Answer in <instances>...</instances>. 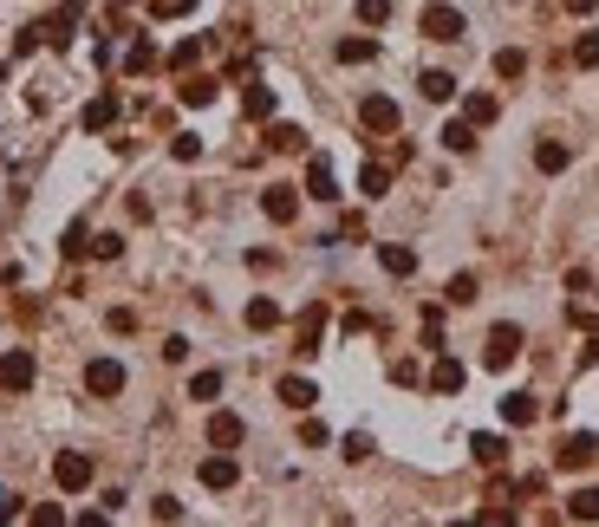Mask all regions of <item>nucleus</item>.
<instances>
[{"label": "nucleus", "mask_w": 599, "mask_h": 527, "mask_svg": "<svg viewBox=\"0 0 599 527\" xmlns=\"http://www.w3.org/2000/svg\"><path fill=\"white\" fill-rule=\"evenodd\" d=\"M170 156H176V163H196V156H202V137H196V130H176V137H170Z\"/></svg>", "instance_id": "nucleus-32"}, {"label": "nucleus", "mask_w": 599, "mask_h": 527, "mask_svg": "<svg viewBox=\"0 0 599 527\" xmlns=\"http://www.w3.org/2000/svg\"><path fill=\"white\" fill-rule=\"evenodd\" d=\"M124 72H130V78L156 72V46H150V40H130V52H124Z\"/></svg>", "instance_id": "nucleus-24"}, {"label": "nucleus", "mask_w": 599, "mask_h": 527, "mask_svg": "<svg viewBox=\"0 0 599 527\" xmlns=\"http://www.w3.org/2000/svg\"><path fill=\"white\" fill-rule=\"evenodd\" d=\"M333 59H339V66H365V59H378V40L352 33V40H339V46H333Z\"/></svg>", "instance_id": "nucleus-18"}, {"label": "nucleus", "mask_w": 599, "mask_h": 527, "mask_svg": "<svg viewBox=\"0 0 599 527\" xmlns=\"http://www.w3.org/2000/svg\"><path fill=\"white\" fill-rule=\"evenodd\" d=\"M359 20L365 26H385L391 20V0H359Z\"/></svg>", "instance_id": "nucleus-39"}, {"label": "nucleus", "mask_w": 599, "mask_h": 527, "mask_svg": "<svg viewBox=\"0 0 599 527\" xmlns=\"http://www.w3.org/2000/svg\"><path fill=\"white\" fill-rule=\"evenodd\" d=\"M586 358H599V326H593V332H586Z\"/></svg>", "instance_id": "nucleus-48"}, {"label": "nucleus", "mask_w": 599, "mask_h": 527, "mask_svg": "<svg viewBox=\"0 0 599 527\" xmlns=\"http://www.w3.org/2000/svg\"><path fill=\"white\" fill-rule=\"evenodd\" d=\"M85 255H92V261H118V255H124V235H92Z\"/></svg>", "instance_id": "nucleus-33"}, {"label": "nucleus", "mask_w": 599, "mask_h": 527, "mask_svg": "<svg viewBox=\"0 0 599 527\" xmlns=\"http://www.w3.org/2000/svg\"><path fill=\"white\" fill-rule=\"evenodd\" d=\"M78 124H85L92 137H98V130H112V124H118V92H104V98H92V104H85V118H78Z\"/></svg>", "instance_id": "nucleus-15"}, {"label": "nucleus", "mask_w": 599, "mask_h": 527, "mask_svg": "<svg viewBox=\"0 0 599 527\" xmlns=\"http://www.w3.org/2000/svg\"><path fill=\"white\" fill-rule=\"evenodd\" d=\"M150 13L156 20H183V13H196V0H150Z\"/></svg>", "instance_id": "nucleus-36"}, {"label": "nucleus", "mask_w": 599, "mask_h": 527, "mask_svg": "<svg viewBox=\"0 0 599 527\" xmlns=\"http://www.w3.org/2000/svg\"><path fill=\"white\" fill-rule=\"evenodd\" d=\"M202 59V40H183L176 52H170V72H189V66H196Z\"/></svg>", "instance_id": "nucleus-35"}, {"label": "nucleus", "mask_w": 599, "mask_h": 527, "mask_svg": "<svg viewBox=\"0 0 599 527\" xmlns=\"http://www.w3.org/2000/svg\"><path fill=\"white\" fill-rule=\"evenodd\" d=\"M522 72H528V59H522L514 46H502V52H496V78H522Z\"/></svg>", "instance_id": "nucleus-34"}, {"label": "nucleus", "mask_w": 599, "mask_h": 527, "mask_svg": "<svg viewBox=\"0 0 599 527\" xmlns=\"http://www.w3.org/2000/svg\"><path fill=\"white\" fill-rule=\"evenodd\" d=\"M534 417H541V404H534L528 391H508V397H502V424H508V430H528Z\"/></svg>", "instance_id": "nucleus-13"}, {"label": "nucleus", "mask_w": 599, "mask_h": 527, "mask_svg": "<svg viewBox=\"0 0 599 527\" xmlns=\"http://www.w3.org/2000/svg\"><path fill=\"white\" fill-rule=\"evenodd\" d=\"M196 482H202V488H215V495H228V488L241 482V462H235L228 450H215V456H202V469H196Z\"/></svg>", "instance_id": "nucleus-5"}, {"label": "nucleus", "mask_w": 599, "mask_h": 527, "mask_svg": "<svg viewBox=\"0 0 599 527\" xmlns=\"http://www.w3.org/2000/svg\"><path fill=\"white\" fill-rule=\"evenodd\" d=\"M430 391H443V397L462 391V365H456V358H437V365H430Z\"/></svg>", "instance_id": "nucleus-20"}, {"label": "nucleus", "mask_w": 599, "mask_h": 527, "mask_svg": "<svg viewBox=\"0 0 599 527\" xmlns=\"http://www.w3.org/2000/svg\"><path fill=\"white\" fill-rule=\"evenodd\" d=\"M189 397H196V404H215V397H222V371H196V378H189Z\"/></svg>", "instance_id": "nucleus-30"}, {"label": "nucleus", "mask_w": 599, "mask_h": 527, "mask_svg": "<svg viewBox=\"0 0 599 527\" xmlns=\"http://www.w3.org/2000/svg\"><path fill=\"white\" fill-rule=\"evenodd\" d=\"M150 514H156V521H183V502H176V495H156Z\"/></svg>", "instance_id": "nucleus-41"}, {"label": "nucleus", "mask_w": 599, "mask_h": 527, "mask_svg": "<svg viewBox=\"0 0 599 527\" xmlns=\"http://www.w3.org/2000/svg\"><path fill=\"white\" fill-rule=\"evenodd\" d=\"M359 189H365L371 202H385V189H391V163H365V170H359Z\"/></svg>", "instance_id": "nucleus-23"}, {"label": "nucleus", "mask_w": 599, "mask_h": 527, "mask_svg": "<svg viewBox=\"0 0 599 527\" xmlns=\"http://www.w3.org/2000/svg\"><path fill=\"white\" fill-rule=\"evenodd\" d=\"M567 163H574V150H567L560 137H548V144H534V170H541V176H560Z\"/></svg>", "instance_id": "nucleus-14"}, {"label": "nucleus", "mask_w": 599, "mask_h": 527, "mask_svg": "<svg viewBox=\"0 0 599 527\" xmlns=\"http://www.w3.org/2000/svg\"><path fill=\"white\" fill-rule=\"evenodd\" d=\"M514 358H522V326H488V339H482V365L488 371H508L514 365Z\"/></svg>", "instance_id": "nucleus-1"}, {"label": "nucleus", "mask_w": 599, "mask_h": 527, "mask_svg": "<svg viewBox=\"0 0 599 527\" xmlns=\"http://www.w3.org/2000/svg\"><path fill=\"white\" fill-rule=\"evenodd\" d=\"M33 378H40V365H33V352H0V391H13V397H26V391H33Z\"/></svg>", "instance_id": "nucleus-3"}, {"label": "nucleus", "mask_w": 599, "mask_h": 527, "mask_svg": "<svg viewBox=\"0 0 599 527\" xmlns=\"http://www.w3.org/2000/svg\"><path fill=\"white\" fill-rule=\"evenodd\" d=\"M417 85H424V98H430V104H450V98H456V78H450V72H424Z\"/></svg>", "instance_id": "nucleus-28"}, {"label": "nucleus", "mask_w": 599, "mask_h": 527, "mask_svg": "<svg viewBox=\"0 0 599 527\" xmlns=\"http://www.w3.org/2000/svg\"><path fill=\"white\" fill-rule=\"evenodd\" d=\"M462 118H469L476 130H482V124H496V98H488V92H469V98H462Z\"/></svg>", "instance_id": "nucleus-27"}, {"label": "nucleus", "mask_w": 599, "mask_h": 527, "mask_svg": "<svg viewBox=\"0 0 599 527\" xmlns=\"http://www.w3.org/2000/svg\"><path fill=\"white\" fill-rule=\"evenodd\" d=\"M104 326H112V332H138V313H130V307H118V313L104 319Z\"/></svg>", "instance_id": "nucleus-45"}, {"label": "nucleus", "mask_w": 599, "mask_h": 527, "mask_svg": "<svg viewBox=\"0 0 599 527\" xmlns=\"http://www.w3.org/2000/svg\"><path fill=\"white\" fill-rule=\"evenodd\" d=\"M0 85H7V66H0Z\"/></svg>", "instance_id": "nucleus-49"}, {"label": "nucleus", "mask_w": 599, "mask_h": 527, "mask_svg": "<svg viewBox=\"0 0 599 527\" xmlns=\"http://www.w3.org/2000/svg\"><path fill=\"white\" fill-rule=\"evenodd\" d=\"M567 521H599V488H574V495H567Z\"/></svg>", "instance_id": "nucleus-26"}, {"label": "nucleus", "mask_w": 599, "mask_h": 527, "mask_svg": "<svg viewBox=\"0 0 599 527\" xmlns=\"http://www.w3.org/2000/svg\"><path fill=\"white\" fill-rule=\"evenodd\" d=\"M241 111H248V118H274V92H267V85H248V92H241Z\"/></svg>", "instance_id": "nucleus-31"}, {"label": "nucleus", "mask_w": 599, "mask_h": 527, "mask_svg": "<svg viewBox=\"0 0 599 527\" xmlns=\"http://www.w3.org/2000/svg\"><path fill=\"white\" fill-rule=\"evenodd\" d=\"M443 150H456V156H462V150H476V124H469V118L443 124Z\"/></svg>", "instance_id": "nucleus-29"}, {"label": "nucleus", "mask_w": 599, "mask_h": 527, "mask_svg": "<svg viewBox=\"0 0 599 527\" xmlns=\"http://www.w3.org/2000/svg\"><path fill=\"white\" fill-rule=\"evenodd\" d=\"M26 521H33V527H66V508H59V502H40Z\"/></svg>", "instance_id": "nucleus-37"}, {"label": "nucleus", "mask_w": 599, "mask_h": 527, "mask_svg": "<svg viewBox=\"0 0 599 527\" xmlns=\"http://www.w3.org/2000/svg\"><path fill=\"white\" fill-rule=\"evenodd\" d=\"M300 442H307V450H326V424L307 417V424H300Z\"/></svg>", "instance_id": "nucleus-42"}, {"label": "nucleus", "mask_w": 599, "mask_h": 527, "mask_svg": "<svg viewBox=\"0 0 599 527\" xmlns=\"http://www.w3.org/2000/svg\"><path fill=\"white\" fill-rule=\"evenodd\" d=\"M52 482H59L66 495L92 488V456H85V450H59V456H52Z\"/></svg>", "instance_id": "nucleus-2"}, {"label": "nucleus", "mask_w": 599, "mask_h": 527, "mask_svg": "<svg viewBox=\"0 0 599 527\" xmlns=\"http://www.w3.org/2000/svg\"><path fill=\"white\" fill-rule=\"evenodd\" d=\"M574 59H580V66H599V33H580V46H574Z\"/></svg>", "instance_id": "nucleus-43"}, {"label": "nucleus", "mask_w": 599, "mask_h": 527, "mask_svg": "<svg viewBox=\"0 0 599 527\" xmlns=\"http://www.w3.org/2000/svg\"><path fill=\"white\" fill-rule=\"evenodd\" d=\"M313 397H319L313 378H281V404H287V410H313Z\"/></svg>", "instance_id": "nucleus-22"}, {"label": "nucleus", "mask_w": 599, "mask_h": 527, "mask_svg": "<svg viewBox=\"0 0 599 527\" xmlns=\"http://www.w3.org/2000/svg\"><path fill=\"white\" fill-rule=\"evenodd\" d=\"M241 319H248V332H274V326H281V299L255 293V299H248V313H241Z\"/></svg>", "instance_id": "nucleus-16"}, {"label": "nucleus", "mask_w": 599, "mask_h": 527, "mask_svg": "<svg viewBox=\"0 0 599 527\" xmlns=\"http://www.w3.org/2000/svg\"><path fill=\"white\" fill-rule=\"evenodd\" d=\"M365 456H371V436L352 430V436H345V462H365Z\"/></svg>", "instance_id": "nucleus-40"}, {"label": "nucleus", "mask_w": 599, "mask_h": 527, "mask_svg": "<svg viewBox=\"0 0 599 527\" xmlns=\"http://www.w3.org/2000/svg\"><path fill=\"white\" fill-rule=\"evenodd\" d=\"M163 358H170V365H183V358H189V339H183V332H176V339H163Z\"/></svg>", "instance_id": "nucleus-44"}, {"label": "nucleus", "mask_w": 599, "mask_h": 527, "mask_svg": "<svg viewBox=\"0 0 599 527\" xmlns=\"http://www.w3.org/2000/svg\"><path fill=\"white\" fill-rule=\"evenodd\" d=\"M85 391L92 397H118L124 391V365H118V358H92V365H85Z\"/></svg>", "instance_id": "nucleus-7"}, {"label": "nucleus", "mask_w": 599, "mask_h": 527, "mask_svg": "<svg viewBox=\"0 0 599 527\" xmlns=\"http://www.w3.org/2000/svg\"><path fill=\"white\" fill-rule=\"evenodd\" d=\"M359 124H365V130H378V137H385V130H398V104H391L385 92H371V98L359 104Z\"/></svg>", "instance_id": "nucleus-10"}, {"label": "nucleus", "mask_w": 599, "mask_h": 527, "mask_svg": "<svg viewBox=\"0 0 599 527\" xmlns=\"http://www.w3.org/2000/svg\"><path fill=\"white\" fill-rule=\"evenodd\" d=\"M261 215H267V221H281V228H287V221L300 215V189H287V183L261 189Z\"/></svg>", "instance_id": "nucleus-8"}, {"label": "nucleus", "mask_w": 599, "mask_h": 527, "mask_svg": "<svg viewBox=\"0 0 599 527\" xmlns=\"http://www.w3.org/2000/svg\"><path fill=\"white\" fill-rule=\"evenodd\" d=\"M267 150L300 156V150H307V130H300V124H274V130H267Z\"/></svg>", "instance_id": "nucleus-19"}, {"label": "nucleus", "mask_w": 599, "mask_h": 527, "mask_svg": "<svg viewBox=\"0 0 599 527\" xmlns=\"http://www.w3.org/2000/svg\"><path fill=\"white\" fill-rule=\"evenodd\" d=\"M319 332H326V299H313V307L300 313V345L293 352H319Z\"/></svg>", "instance_id": "nucleus-17"}, {"label": "nucleus", "mask_w": 599, "mask_h": 527, "mask_svg": "<svg viewBox=\"0 0 599 527\" xmlns=\"http://www.w3.org/2000/svg\"><path fill=\"white\" fill-rule=\"evenodd\" d=\"M560 7L574 13V20H586V13H593V0H560Z\"/></svg>", "instance_id": "nucleus-47"}, {"label": "nucleus", "mask_w": 599, "mask_h": 527, "mask_svg": "<svg viewBox=\"0 0 599 527\" xmlns=\"http://www.w3.org/2000/svg\"><path fill=\"white\" fill-rule=\"evenodd\" d=\"M378 267H385L391 281H411V273H417V247H404V241H385V247H378Z\"/></svg>", "instance_id": "nucleus-11"}, {"label": "nucleus", "mask_w": 599, "mask_h": 527, "mask_svg": "<svg viewBox=\"0 0 599 527\" xmlns=\"http://www.w3.org/2000/svg\"><path fill=\"white\" fill-rule=\"evenodd\" d=\"M241 436H248V424H241L235 410H215V417H209V450H235Z\"/></svg>", "instance_id": "nucleus-12"}, {"label": "nucleus", "mask_w": 599, "mask_h": 527, "mask_svg": "<svg viewBox=\"0 0 599 527\" xmlns=\"http://www.w3.org/2000/svg\"><path fill=\"white\" fill-rule=\"evenodd\" d=\"M307 196L313 202H339V176H333L326 156H307Z\"/></svg>", "instance_id": "nucleus-9"}, {"label": "nucleus", "mask_w": 599, "mask_h": 527, "mask_svg": "<svg viewBox=\"0 0 599 527\" xmlns=\"http://www.w3.org/2000/svg\"><path fill=\"white\" fill-rule=\"evenodd\" d=\"M26 508H20V495H0V521H20Z\"/></svg>", "instance_id": "nucleus-46"}, {"label": "nucleus", "mask_w": 599, "mask_h": 527, "mask_svg": "<svg viewBox=\"0 0 599 527\" xmlns=\"http://www.w3.org/2000/svg\"><path fill=\"white\" fill-rule=\"evenodd\" d=\"M469 299H476V273H456L450 281V307H469Z\"/></svg>", "instance_id": "nucleus-38"}, {"label": "nucleus", "mask_w": 599, "mask_h": 527, "mask_svg": "<svg viewBox=\"0 0 599 527\" xmlns=\"http://www.w3.org/2000/svg\"><path fill=\"white\" fill-rule=\"evenodd\" d=\"M417 26H424V40H443V46H456L462 33H469V26H462V13L450 7V0H437V7H424V20H417Z\"/></svg>", "instance_id": "nucleus-4"}, {"label": "nucleus", "mask_w": 599, "mask_h": 527, "mask_svg": "<svg viewBox=\"0 0 599 527\" xmlns=\"http://www.w3.org/2000/svg\"><path fill=\"white\" fill-rule=\"evenodd\" d=\"M215 92H222V85H215V78H202V72H196V78H183V92H176V98L202 111V104H215Z\"/></svg>", "instance_id": "nucleus-25"}, {"label": "nucleus", "mask_w": 599, "mask_h": 527, "mask_svg": "<svg viewBox=\"0 0 599 527\" xmlns=\"http://www.w3.org/2000/svg\"><path fill=\"white\" fill-rule=\"evenodd\" d=\"M469 450H476V462H482V469H502V462H508V436H488V430H482Z\"/></svg>", "instance_id": "nucleus-21"}, {"label": "nucleus", "mask_w": 599, "mask_h": 527, "mask_svg": "<svg viewBox=\"0 0 599 527\" xmlns=\"http://www.w3.org/2000/svg\"><path fill=\"white\" fill-rule=\"evenodd\" d=\"M593 456H599V436H586V430H574V436H560V450H554V469H593Z\"/></svg>", "instance_id": "nucleus-6"}]
</instances>
